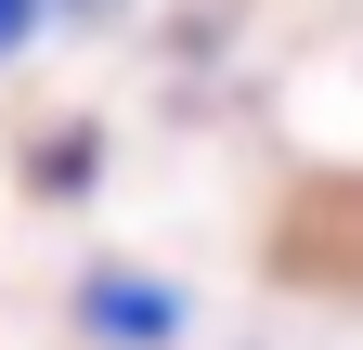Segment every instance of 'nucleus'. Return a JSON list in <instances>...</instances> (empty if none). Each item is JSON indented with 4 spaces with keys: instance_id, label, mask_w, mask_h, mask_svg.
Segmentation results:
<instances>
[{
    "instance_id": "obj_1",
    "label": "nucleus",
    "mask_w": 363,
    "mask_h": 350,
    "mask_svg": "<svg viewBox=\"0 0 363 350\" xmlns=\"http://www.w3.org/2000/svg\"><path fill=\"white\" fill-rule=\"evenodd\" d=\"M272 259H286V286H363V182H311Z\"/></svg>"
},
{
    "instance_id": "obj_2",
    "label": "nucleus",
    "mask_w": 363,
    "mask_h": 350,
    "mask_svg": "<svg viewBox=\"0 0 363 350\" xmlns=\"http://www.w3.org/2000/svg\"><path fill=\"white\" fill-rule=\"evenodd\" d=\"M78 312L104 324V337H143V350H156V337L182 324V298H169L156 273H91V298H78Z\"/></svg>"
},
{
    "instance_id": "obj_3",
    "label": "nucleus",
    "mask_w": 363,
    "mask_h": 350,
    "mask_svg": "<svg viewBox=\"0 0 363 350\" xmlns=\"http://www.w3.org/2000/svg\"><path fill=\"white\" fill-rule=\"evenodd\" d=\"M26 169H52L39 195H78V169H91V130H65V143H52V156H26Z\"/></svg>"
},
{
    "instance_id": "obj_4",
    "label": "nucleus",
    "mask_w": 363,
    "mask_h": 350,
    "mask_svg": "<svg viewBox=\"0 0 363 350\" xmlns=\"http://www.w3.org/2000/svg\"><path fill=\"white\" fill-rule=\"evenodd\" d=\"M26 26H39V0H0V52H26Z\"/></svg>"
},
{
    "instance_id": "obj_5",
    "label": "nucleus",
    "mask_w": 363,
    "mask_h": 350,
    "mask_svg": "<svg viewBox=\"0 0 363 350\" xmlns=\"http://www.w3.org/2000/svg\"><path fill=\"white\" fill-rule=\"evenodd\" d=\"M78 13H117V0H78Z\"/></svg>"
}]
</instances>
